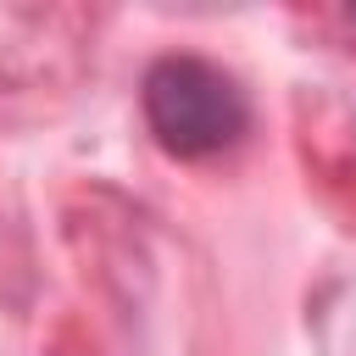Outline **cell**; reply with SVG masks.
Instances as JSON below:
<instances>
[{
    "mask_svg": "<svg viewBox=\"0 0 356 356\" xmlns=\"http://www.w3.org/2000/svg\"><path fill=\"white\" fill-rule=\"evenodd\" d=\"M145 122L161 150L195 161V156L228 150L245 134L250 100L222 67L200 56H161L145 72Z\"/></svg>",
    "mask_w": 356,
    "mask_h": 356,
    "instance_id": "1",
    "label": "cell"
}]
</instances>
